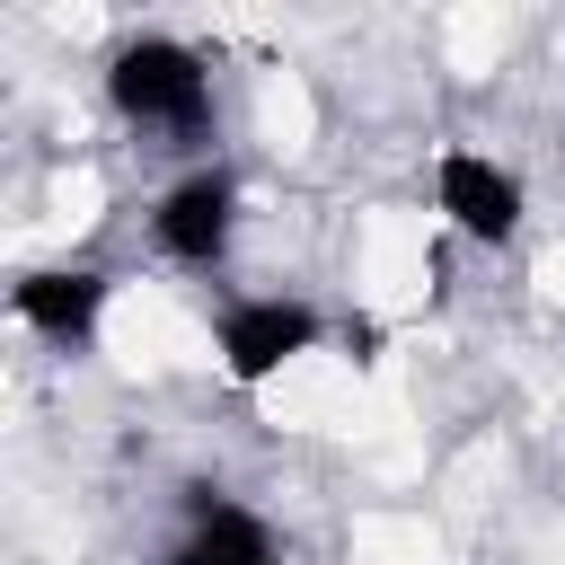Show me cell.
<instances>
[{
  "label": "cell",
  "instance_id": "cell-2",
  "mask_svg": "<svg viewBox=\"0 0 565 565\" xmlns=\"http://www.w3.org/2000/svg\"><path fill=\"white\" fill-rule=\"evenodd\" d=\"M335 344V318L318 309V300H300V291H238V300H221V318H212V371L230 380V388H274L282 371H300L309 353H327Z\"/></svg>",
  "mask_w": 565,
  "mask_h": 565
},
{
  "label": "cell",
  "instance_id": "cell-6",
  "mask_svg": "<svg viewBox=\"0 0 565 565\" xmlns=\"http://www.w3.org/2000/svg\"><path fill=\"white\" fill-rule=\"evenodd\" d=\"M159 565H282V539L256 503H238L230 486H185L177 503V539L159 547Z\"/></svg>",
  "mask_w": 565,
  "mask_h": 565
},
{
  "label": "cell",
  "instance_id": "cell-1",
  "mask_svg": "<svg viewBox=\"0 0 565 565\" xmlns=\"http://www.w3.org/2000/svg\"><path fill=\"white\" fill-rule=\"evenodd\" d=\"M106 115L159 150H212V124H221V88H212V62L185 44V35H124L106 53Z\"/></svg>",
  "mask_w": 565,
  "mask_h": 565
},
{
  "label": "cell",
  "instance_id": "cell-5",
  "mask_svg": "<svg viewBox=\"0 0 565 565\" xmlns=\"http://www.w3.org/2000/svg\"><path fill=\"white\" fill-rule=\"evenodd\" d=\"M106 309H115V274L88 256H53V265H26L9 282V318L62 353H88L106 335Z\"/></svg>",
  "mask_w": 565,
  "mask_h": 565
},
{
  "label": "cell",
  "instance_id": "cell-3",
  "mask_svg": "<svg viewBox=\"0 0 565 565\" xmlns=\"http://www.w3.org/2000/svg\"><path fill=\"white\" fill-rule=\"evenodd\" d=\"M238 230H247V185L221 159H185L150 194V247L168 265H185V274H221L230 247H238Z\"/></svg>",
  "mask_w": 565,
  "mask_h": 565
},
{
  "label": "cell",
  "instance_id": "cell-4",
  "mask_svg": "<svg viewBox=\"0 0 565 565\" xmlns=\"http://www.w3.org/2000/svg\"><path fill=\"white\" fill-rule=\"evenodd\" d=\"M424 194H433L441 230L468 238V247H512L530 230V177L512 159L477 150V141H441L433 168H424Z\"/></svg>",
  "mask_w": 565,
  "mask_h": 565
}]
</instances>
